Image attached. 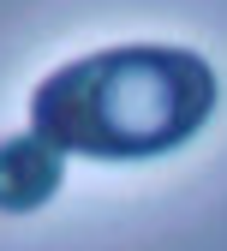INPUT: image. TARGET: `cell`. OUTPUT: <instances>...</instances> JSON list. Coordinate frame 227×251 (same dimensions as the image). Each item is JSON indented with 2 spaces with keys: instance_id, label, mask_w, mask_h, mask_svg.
Segmentation results:
<instances>
[{
  "instance_id": "obj_2",
  "label": "cell",
  "mask_w": 227,
  "mask_h": 251,
  "mask_svg": "<svg viewBox=\"0 0 227 251\" xmlns=\"http://www.w3.org/2000/svg\"><path fill=\"white\" fill-rule=\"evenodd\" d=\"M66 185V155L36 132L0 138V215H30Z\"/></svg>"
},
{
  "instance_id": "obj_1",
  "label": "cell",
  "mask_w": 227,
  "mask_h": 251,
  "mask_svg": "<svg viewBox=\"0 0 227 251\" xmlns=\"http://www.w3.org/2000/svg\"><path fill=\"white\" fill-rule=\"evenodd\" d=\"M215 66L179 42H120L54 66L30 90V132L60 155L150 162L191 144L215 114Z\"/></svg>"
}]
</instances>
